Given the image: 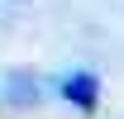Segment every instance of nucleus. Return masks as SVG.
<instances>
[{"label":"nucleus","mask_w":124,"mask_h":119,"mask_svg":"<svg viewBox=\"0 0 124 119\" xmlns=\"http://www.w3.org/2000/svg\"><path fill=\"white\" fill-rule=\"evenodd\" d=\"M62 95L77 105V110L91 114L95 100H100V76H95V72H72V76H62Z\"/></svg>","instance_id":"nucleus-1"}]
</instances>
